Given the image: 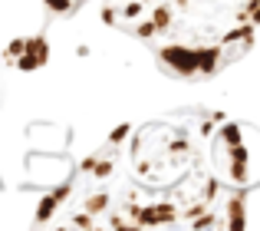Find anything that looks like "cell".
Masks as SVG:
<instances>
[{"label":"cell","mask_w":260,"mask_h":231,"mask_svg":"<svg viewBox=\"0 0 260 231\" xmlns=\"http://www.w3.org/2000/svg\"><path fill=\"white\" fill-rule=\"evenodd\" d=\"M260 182V129L181 109L119 126L37 221L73 228H231Z\"/></svg>","instance_id":"6da1fadb"},{"label":"cell","mask_w":260,"mask_h":231,"mask_svg":"<svg viewBox=\"0 0 260 231\" xmlns=\"http://www.w3.org/2000/svg\"><path fill=\"white\" fill-rule=\"evenodd\" d=\"M208 4L211 0H102V20L152 46Z\"/></svg>","instance_id":"7a4b0ae2"},{"label":"cell","mask_w":260,"mask_h":231,"mask_svg":"<svg viewBox=\"0 0 260 231\" xmlns=\"http://www.w3.org/2000/svg\"><path fill=\"white\" fill-rule=\"evenodd\" d=\"M83 4L86 0H46V7H50L53 13H76Z\"/></svg>","instance_id":"3957f363"},{"label":"cell","mask_w":260,"mask_h":231,"mask_svg":"<svg viewBox=\"0 0 260 231\" xmlns=\"http://www.w3.org/2000/svg\"><path fill=\"white\" fill-rule=\"evenodd\" d=\"M247 10H250V20L260 26V0H247Z\"/></svg>","instance_id":"277c9868"}]
</instances>
